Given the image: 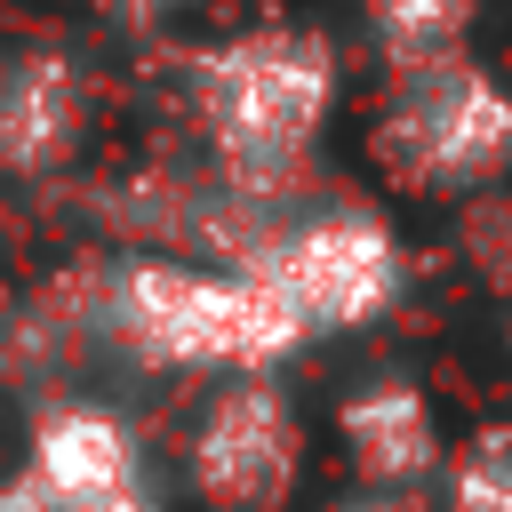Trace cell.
Here are the masks:
<instances>
[{
	"mask_svg": "<svg viewBox=\"0 0 512 512\" xmlns=\"http://www.w3.org/2000/svg\"><path fill=\"white\" fill-rule=\"evenodd\" d=\"M184 88H192V112H200L208 152L224 160V176L264 192L328 128L336 48L320 32H296V24H256V32L192 48L184 56Z\"/></svg>",
	"mask_w": 512,
	"mask_h": 512,
	"instance_id": "cell-1",
	"label": "cell"
},
{
	"mask_svg": "<svg viewBox=\"0 0 512 512\" xmlns=\"http://www.w3.org/2000/svg\"><path fill=\"white\" fill-rule=\"evenodd\" d=\"M112 336L152 360V368H208V376H264L312 336L288 320V304L248 280L240 264H176V256H136L112 272L104 304Z\"/></svg>",
	"mask_w": 512,
	"mask_h": 512,
	"instance_id": "cell-2",
	"label": "cell"
},
{
	"mask_svg": "<svg viewBox=\"0 0 512 512\" xmlns=\"http://www.w3.org/2000/svg\"><path fill=\"white\" fill-rule=\"evenodd\" d=\"M376 160L416 192H472L512 168V88L464 48L400 64L376 112Z\"/></svg>",
	"mask_w": 512,
	"mask_h": 512,
	"instance_id": "cell-3",
	"label": "cell"
},
{
	"mask_svg": "<svg viewBox=\"0 0 512 512\" xmlns=\"http://www.w3.org/2000/svg\"><path fill=\"white\" fill-rule=\"evenodd\" d=\"M232 264H240L248 280H264L304 336L368 328V320L392 312L400 288H408L400 232H392L384 216H360V208H328V216L256 232V240L232 248Z\"/></svg>",
	"mask_w": 512,
	"mask_h": 512,
	"instance_id": "cell-4",
	"label": "cell"
},
{
	"mask_svg": "<svg viewBox=\"0 0 512 512\" xmlns=\"http://www.w3.org/2000/svg\"><path fill=\"white\" fill-rule=\"evenodd\" d=\"M192 488L208 512H280L296 496V472H304V424H296V400L264 376H224L192 424Z\"/></svg>",
	"mask_w": 512,
	"mask_h": 512,
	"instance_id": "cell-5",
	"label": "cell"
},
{
	"mask_svg": "<svg viewBox=\"0 0 512 512\" xmlns=\"http://www.w3.org/2000/svg\"><path fill=\"white\" fill-rule=\"evenodd\" d=\"M24 480L40 488L48 512H160L144 456H136V432L112 408H88V400H64L32 424Z\"/></svg>",
	"mask_w": 512,
	"mask_h": 512,
	"instance_id": "cell-6",
	"label": "cell"
},
{
	"mask_svg": "<svg viewBox=\"0 0 512 512\" xmlns=\"http://www.w3.org/2000/svg\"><path fill=\"white\" fill-rule=\"evenodd\" d=\"M88 120V80L64 48H24L0 64V168L8 176H48Z\"/></svg>",
	"mask_w": 512,
	"mask_h": 512,
	"instance_id": "cell-7",
	"label": "cell"
},
{
	"mask_svg": "<svg viewBox=\"0 0 512 512\" xmlns=\"http://www.w3.org/2000/svg\"><path fill=\"white\" fill-rule=\"evenodd\" d=\"M336 440L352 456V472L368 488H408V480H432L448 464V440H440V416L424 400V384L408 376H376L360 384L344 408H336Z\"/></svg>",
	"mask_w": 512,
	"mask_h": 512,
	"instance_id": "cell-8",
	"label": "cell"
},
{
	"mask_svg": "<svg viewBox=\"0 0 512 512\" xmlns=\"http://www.w3.org/2000/svg\"><path fill=\"white\" fill-rule=\"evenodd\" d=\"M360 16H368V40L400 72V64L456 56L464 32H472V16H480V0H360Z\"/></svg>",
	"mask_w": 512,
	"mask_h": 512,
	"instance_id": "cell-9",
	"label": "cell"
},
{
	"mask_svg": "<svg viewBox=\"0 0 512 512\" xmlns=\"http://www.w3.org/2000/svg\"><path fill=\"white\" fill-rule=\"evenodd\" d=\"M448 512H512V432H480L448 464Z\"/></svg>",
	"mask_w": 512,
	"mask_h": 512,
	"instance_id": "cell-10",
	"label": "cell"
},
{
	"mask_svg": "<svg viewBox=\"0 0 512 512\" xmlns=\"http://www.w3.org/2000/svg\"><path fill=\"white\" fill-rule=\"evenodd\" d=\"M0 512H48V504H40V488H32L24 472H16V480L0 488Z\"/></svg>",
	"mask_w": 512,
	"mask_h": 512,
	"instance_id": "cell-11",
	"label": "cell"
},
{
	"mask_svg": "<svg viewBox=\"0 0 512 512\" xmlns=\"http://www.w3.org/2000/svg\"><path fill=\"white\" fill-rule=\"evenodd\" d=\"M128 16H160V8H176V0H120Z\"/></svg>",
	"mask_w": 512,
	"mask_h": 512,
	"instance_id": "cell-12",
	"label": "cell"
},
{
	"mask_svg": "<svg viewBox=\"0 0 512 512\" xmlns=\"http://www.w3.org/2000/svg\"><path fill=\"white\" fill-rule=\"evenodd\" d=\"M352 512H384V504H352Z\"/></svg>",
	"mask_w": 512,
	"mask_h": 512,
	"instance_id": "cell-13",
	"label": "cell"
}]
</instances>
